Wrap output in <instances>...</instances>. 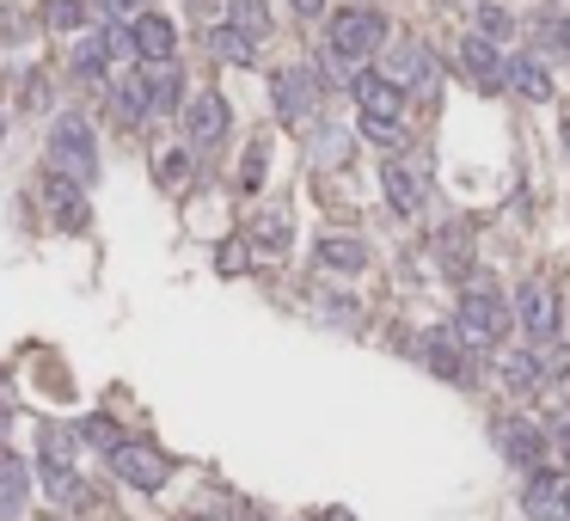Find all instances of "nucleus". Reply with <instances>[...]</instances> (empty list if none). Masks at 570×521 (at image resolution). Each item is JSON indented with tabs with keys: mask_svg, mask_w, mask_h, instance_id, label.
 Instances as JSON below:
<instances>
[{
	"mask_svg": "<svg viewBox=\"0 0 570 521\" xmlns=\"http://www.w3.org/2000/svg\"><path fill=\"white\" fill-rule=\"evenodd\" d=\"M350 98H356V129L369 135V142L398 147L405 135H412V123H405V105H412V93H405L398 81H386L381 67H362L356 86H350Z\"/></svg>",
	"mask_w": 570,
	"mask_h": 521,
	"instance_id": "nucleus-1",
	"label": "nucleus"
},
{
	"mask_svg": "<svg viewBox=\"0 0 570 521\" xmlns=\"http://www.w3.org/2000/svg\"><path fill=\"white\" fill-rule=\"evenodd\" d=\"M509 325H516V301H504L497 282H466L460 301H454V332L473 350H504Z\"/></svg>",
	"mask_w": 570,
	"mask_h": 521,
	"instance_id": "nucleus-2",
	"label": "nucleus"
},
{
	"mask_svg": "<svg viewBox=\"0 0 570 521\" xmlns=\"http://www.w3.org/2000/svg\"><path fill=\"white\" fill-rule=\"evenodd\" d=\"M393 43V25H386L381 7H338L332 25H325V50H338L344 62H369Z\"/></svg>",
	"mask_w": 570,
	"mask_h": 521,
	"instance_id": "nucleus-3",
	"label": "nucleus"
},
{
	"mask_svg": "<svg viewBox=\"0 0 570 521\" xmlns=\"http://www.w3.org/2000/svg\"><path fill=\"white\" fill-rule=\"evenodd\" d=\"M50 173H68L74 185H93L99 178V135L80 111H62L50 129Z\"/></svg>",
	"mask_w": 570,
	"mask_h": 521,
	"instance_id": "nucleus-4",
	"label": "nucleus"
},
{
	"mask_svg": "<svg viewBox=\"0 0 570 521\" xmlns=\"http://www.w3.org/2000/svg\"><path fill=\"white\" fill-rule=\"evenodd\" d=\"M516 325L533 350H552L558 344V325H564V308H558V289L546 277H528L516 289Z\"/></svg>",
	"mask_w": 570,
	"mask_h": 521,
	"instance_id": "nucleus-5",
	"label": "nucleus"
},
{
	"mask_svg": "<svg viewBox=\"0 0 570 521\" xmlns=\"http://www.w3.org/2000/svg\"><path fill=\"white\" fill-rule=\"evenodd\" d=\"M381 74H386V81H398L412 98H429V93H436V81H442V62L429 55L424 38H393V43H386Z\"/></svg>",
	"mask_w": 570,
	"mask_h": 521,
	"instance_id": "nucleus-6",
	"label": "nucleus"
},
{
	"mask_svg": "<svg viewBox=\"0 0 570 521\" xmlns=\"http://www.w3.org/2000/svg\"><path fill=\"white\" fill-rule=\"evenodd\" d=\"M491 448L504 455V467H516L521 479H528V472L546 467V448H552V436H546L533 417H497V424H491Z\"/></svg>",
	"mask_w": 570,
	"mask_h": 521,
	"instance_id": "nucleus-7",
	"label": "nucleus"
},
{
	"mask_svg": "<svg viewBox=\"0 0 570 521\" xmlns=\"http://www.w3.org/2000/svg\"><path fill=\"white\" fill-rule=\"evenodd\" d=\"M270 98H277V117L289 123V129H313V111H319V74H313V62L277 67Z\"/></svg>",
	"mask_w": 570,
	"mask_h": 521,
	"instance_id": "nucleus-8",
	"label": "nucleus"
},
{
	"mask_svg": "<svg viewBox=\"0 0 570 521\" xmlns=\"http://www.w3.org/2000/svg\"><path fill=\"white\" fill-rule=\"evenodd\" d=\"M417 356H424V368H429L436 381H448V387H473V381H478V368H473V344H466L454 325H436V332H424Z\"/></svg>",
	"mask_w": 570,
	"mask_h": 521,
	"instance_id": "nucleus-9",
	"label": "nucleus"
},
{
	"mask_svg": "<svg viewBox=\"0 0 570 521\" xmlns=\"http://www.w3.org/2000/svg\"><path fill=\"white\" fill-rule=\"evenodd\" d=\"M454 67H460L466 74V86H473V93H485V98H497V93H509V55L497 50V43H485L478 38V31H466L460 43H454Z\"/></svg>",
	"mask_w": 570,
	"mask_h": 521,
	"instance_id": "nucleus-10",
	"label": "nucleus"
},
{
	"mask_svg": "<svg viewBox=\"0 0 570 521\" xmlns=\"http://www.w3.org/2000/svg\"><path fill=\"white\" fill-rule=\"evenodd\" d=\"M521 515L528 521H570V472H528L521 479Z\"/></svg>",
	"mask_w": 570,
	"mask_h": 521,
	"instance_id": "nucleus-11",
	"label": "nucleus"
},
{
	"mask_svg": "<svg viewBox=\"0 0 570 521\" xmlns=\"http://www.w3.org/2000/svg\"><path fill=\"white\" fill-rule=\"evenodd\" d=\"M105 460L129 491H159V484L173 479V460L159 455V448H147V441H123L117 455H105Z\"/></svg>",
	"mask_w": 570,
	"mask_h": 521,
	"instance_id": "nucleus-12",
	"label": "nucleus"
},
{
	"mask_svg": "<svg viewBox=\"0 0 570 521\" xmlns=\"http://www.w3.org/2000/svg\"><path fill=\"white\" fill-rule=\"evenodd\" d=\"M381 185H386V202H393L398 215H417L424 197H429V166L393 154V160H381Z\"/></svg>",
	"mask_w": 570,
	"mask_h": 521,
	"instance_id": "nucleus-13",
	"label": "nucleus"
},
{
	"mask_svg": "<svg viewBox=\"0 0 570 521\" xmlns=\"http://www.w3.org/2000/svg\"><path fill=\"white\" fill-rule=\"evenodd\" d=\"M504 81H509V93H516L521 105H552V93H558V86H552V62H546L540 50H516V55H509Z\"/></svg>",
	"mask_w": 570,
	"mask_h": 521,
	"instance_id": "nucleus-14",
	"label": "nucleus"
},
{
	"mask_svg": "<svg viewBox=\"0 0 570 521\" xmlns=\"http://www.w3.org/2000/svg\"><path fill=\"white\" fill-rule=\"evenodd\" d=\"M38 190H43V202H50L55 228H62V233H86V185H74L68 173H43Z\"/></svg>",
	"mask_w": 570,
	"mask_h": 521,
	"instance_id": "nucleus-15",
	"label": "nucleus"
},
{
	"mask_svg": "<svg viewBox=\"0 0 570 521\" xmlns=\"http://www.w3.org/2000/svg\"><path fill=\"white\" fill-rule=\"evenodd\" d=\"M129 38H135V62H147V67H159V62H173L178 55V25L166 13H142L129 25Z\"/></svg>",
	"mask_w": 570,
	"mask_h": 521,
	"instance_id": "nucleus-16",
	"label": "nucleus"
},
{
	"mask_svg": "<svg viewBox=\"0 0 570 521\" xmlns=\"http://www.w3.org/2000/svg\"><path fill=\"white\" fill-rule=\"evenodd\" d=\"M313 264L332 270V277H362V270H369V240H356V233H325V240L313 246Z\"/></svg>",
	"mask_w": 570,
	"mask_h": 521,
	"instance_id": "nucleus-17",
	"label": "nucleus"
},
{
	"mask_svg": "<svg viewBox=\"0 0 570 521\" xmlns=\"http://www.w3.org/2000/svg\"><path fill=\"white\" fill-rule=\"evenodd\" d=\"M185 135H190V147H215L227 135V98L221 93H197L185 105Z\"/></svg>",
	"mask_w": 570,
	"mask_h": 521,
	"instance_id": "nucleus-18",
	"label": "nucleus"
},
{
	"mask_svg": "<svg viewBox=\"0 0 570 521\" xmlns=\"http://www.w3.org/2000/svg\"><path fill=\"white\" fill-rule=\"evenodd\" d=\"M497 375H504V387L509 393H540L546 387V356L540 350H504V356H497Z\"/></svg>",
	"mask_w": 570,
	"mask_h": 521,
	"instance_id": "nucleus-19",
	"label": "nucleus"
},
{
	"mask_svg": "<svg viewBox=\"0 0 570 521\" xmlns=\"http://www.w3.org/2000/svg\"><path fill=\"white\" fill-rule=\"evenodd\" d=\"M111 55H117V43H111V31H86V38L74 43V55H68V62H74V74L86 86H105V74H111Z\"/></svg>",
	"mask_w": 570,
	"mask_h": 521,
	"instance_id": "nucleus-20",
	"label": "nucleus"
},
{
	"mask_svg": "<svg viewBox=\"0 0 570 521\" xmlns=\"http://www.w3.org/2000/svg\"><path fill=\"white\" fill-rule=\"evenodd\" d=\"M289 240H294V221H289V209H258V221H252V252H265V258H282V252H289Z\"/></svg>",
	"mask_w": 570,
	"mask_h": 521,
	"instance_id": "nucleus-21",
	"label": "nucleus"
},
{
	"mask_svg": "<svg viewBox=\"0 0 570 521\" xmlns=\"http://www.w3.org/2000/svg\"><path fill=\"white\" fill-rule=\"evenodd\" d=\"M147 93H154V117H185V81H178V62H159L147 74Z\"/></svg>",
	"mask_w": 570,
	"mask_h": 521,
	"instance_id": "nucleus-22",
	"label": "nucleus"
},
{
	"mask_svg": "<svg viewBox=\"0 0 570 521\" xmlns=\"http://www.w3.org/2000/svg\"><path fill=\"white\" fill-rule=\"evenodd\" d=\"M209 55H215V62H227V67H252L258 43L246 38L239 25H227V19H221V25H209Z\"/></svg>",
	"mask_w": 570,
	"mask_h": 521,
	"instance_id": "nucleus-23",
	"label": "nucleus"
},
{
	"mask_svg": "<svg viewBox=\"0 0 570 521\" xmlns=\"http://www.w3.org/2000/svg\"><path fill=\"white\" fill-rule=\"evenodd\" d=\"M25 497H31V472H25V460L0 448V515H19V509H25Z\"/></svg>",
	"mask_w": 570,
	"mask_h": 521,
	"instance_id": "nucleus-24",
	"label": "nucleus"
},
{
	"mask_svg": "<svg viewBox=\"0 0 570 521\" xmlns=\"http://www.w3.org/2000/svg\"><path fill=\"white\" fill-rule=\"evenodd\" d=\"M111 98H117V117H123V123L154 117V93H147V74H142V67H135V74H123V81H117V93H111Z\"/></svg>",
	"mask_w": 570,
	"mask_h": 521,
	"instance_id": "nucleus-25",
	"label": "nucleus"
},
{
	"mask_svg": "<svg viewBox=\"0 0 570 521\" xmlns=\"http://www.w3.org/2000/svg\"><path fill=\"white\" fill-rule=\"evenodd\" d=\"M436 264H442V277H466V270H473V233L442 228L436 233Z\"/></svg>",
	"mask_w": 570,
	"mask_h": 521,
	"instance_id": "nucleus-26",
	"label": "nucleus"
},
{
	"mask_svg": "<svg viewBox=\"0 0 570 521\" xmlns=\"http://www.w3.org/2000/svg\"><path fill=\"white\" fill-rule=\"evenodd\" d=\"M473 31L485 43H497V50H504L509 38H516V13H504V7H497V0H478V13H473Z\"/></svg>",
	"mask_w": 570,
	"mask_h": 521,
	"instance_id": "nucleus-27",
	"label": "nucleus"
},
{
	"mask_svg": "<svg viewBox=\"0 0 570 521\" xmlns=\"http://www.w3.org/2000/svg\"><path fill=\"white\" fill-rule=\"evenodd\" d=\"M227 25H239L252 43L270 38V7L265 0H227Z\"/></svg>",
	"mask_w": 570,
	"mask_h": 521,
	"instance_id": "nucleus-28",
	"label": "nucleus"
},
{
	"mask_svg": "<svg viewBox=\"0 0 570 521\" xmlns=\"http://www.w3.org/2000/svg\"><path fill=\"white\" fill-rule=\"evenodd\" d=\"M313 308H319V320H332L338 332H356L362 325V301H350V294H319Z\"/></svg>",
	"mask_w": 570,
	"mask_h": 521,
	"instance_id": "nucleus-29",
	"label": "nucleus"
},
{
	"mask_svg": "<svg viewBox=\"0 0 570 521\" xmlns=\"http://www.w3.org/2000/svg\"><path fill=\"white\" fill-rule=\"evenodd\" d=\"M190 173H197V166H190V147H166V154H159L154 160V178L166 190H178V185H190Z\"/></svg>",
	"mask_w": 570,
	"mask_h": 521,
	"instance_id": "nucleus-30",
	"label": "nucleus"
},
{
	"mask_svg": "<svg viewBox=\"0 0 570 521\" xmlns=\"http://www.w3.org/2000/svg\"><path fill=\"white\" fill-rule=\"evenodd\" d=\"M43 19L55 31H86V0H43Z\"/></svg>",
	"mask_w": 570,
	"mask_h": 521,
	"instance_id": "nucleus-31",
	"label": "nucleus"
},
{
	"mask_svg": "<svg viewBox=\"0 0 570 521\" xmlns=\"http://www.w3.org/2000/svg\"><path fill=\"white\" fill-rule=\"evenodd\" d=\"M265 173H270V142L258 135V142L246 147V166H239V185H246V190H258V185H265Z\"/></svg>",
	"mask_w": 570,
	"mask_h": 521,
	"instance_id": "nucleus-32",
	"label": "nucleus"
},
{
	"mask_svg": "<svg viewBox=\"0 0 570 521\" xmlns=\"http://www.w3.org/2000/svg\"><path fill=\"white\" fill-rule=\"evenodd\" d=\"M80 441H93V448L117 455V448H123V429L111 424V417H86V424H80Z\"/></svg>",
	"mask_w": 570,
	"mask_h": 521,
	"instance_id": "nucleus-33",
	"label": "nucleus"
},
{
	"mask_svg": "<svg viewBox=\"0 0 570 521\" xmlns=\"http://www.w3.org/2000/svg\"><path fill=\"white\" fill-rule=\"evenodd\" d=\"M307 135H313V147L325 154V166H344V160H350V135H344V129H319V123H313Z\"/></svg>",
	"mask_w": 570,
	"mask_h": 521,
	"instance_id": "nucleus-34",
	"label": "nucleus"
},
{
	"mask_svg": "<svg viewBox=\"0 0 570 521\" xmlns=\"http://www.w3.org/2000/svg\"><path fill=\"white\" fill-rule=\"evenodd\" d=\"M93 13L105 19V25H135V19L147 13V0H93Z\"/></svg>",
	"mask_w": 570,
	"mask_h": 521,
	"instance_id": "nucleus-35",
	"label": "nucleus"
},
{
	"mask_svg": "<svg viewBox=\"0 0 570 521\" xmlns=\"http://www.w3.org/2000/svg\"><path fill=\"white\" fill-rule=\"evenodd\" d=\"M552 441L564 448V460H570V405H558V411H552Z\"/></svg>",
	"mask_w": 570,
	"mask_h": 521,
	"instance_id": "nucleus-36",
	"label": "nucleus"
},
{
	"mask_svg": "<svg viewBox=\"0 0 570 521\" xmlns=\"http://www.w3.org/2000/svg\"><path fill=\"white\" fill-rule=\"evenodd\" d=\"M552 62L570 67V13H558V43H552Z\"/></svg>",
	"mask_w": 570,
	"mask_h": 521,
	"instance_id": "nucleus-37",
	"label": "nucleus"
},
{
	"mask_svg": "<svg viewBox=\"0 0 570 521\" xmlns=\"http://www.w3.org/2000/svg\"><path fill=\"white\" fill-rule=\"evenodd\" d=\"M221 270L234 277V270H246V246H221Z\"/></svg>",
	"mask_w": 570,
	"mask_h": 521,
	"instance_id": "nucleus-38",
	"label": "nucleus"
},
{
	"mask_svg": "<svg viewBox=\"0 0 570 521\" xmlns=\"http://www.w3.org/2000/svg\"><path fill=\"white\" fill-rule=\"evenodd\" d=\"M294 13H301V19H325V0H294Z\"/></svg>",
	"mask_w": 570,
	"mask_h": 521,
	"instance_id": "nucleus-39",
	"label": "nucleus"
},
{
	"mask_svg": "<svg viewBox=\"0 0 570 521\" xmlns=\"http://www.w3.org/2000/svg\"><path fill=\"white\" fill-rule=\"evenodd\" d=\"M564 142H570V111H564Z\"/></svg>",
	"mask_w": 570,
	"mask_h": 521,
	"instance_id": "nucleus-40",
	"label": "nucleus"
},
{
	"mask_svg": "<svg viewBox=\"0 0 570 521\" xmlns=\"http://www.w3.org/2000/svg\"><path fill=\"white\" fill-rule=\"evenodd\" d=\"M0 135H7V117H0Z\"/></svg>",
	"mask_w": 570,
	"mask_h": 521,
	"instance_id": "nucleus-41",
	"label": "nucleus"
}]
</instances>
